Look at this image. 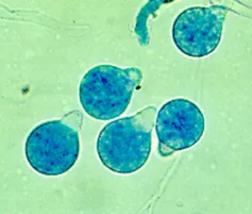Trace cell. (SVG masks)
<instances>
[{
  "instance_id": "5",
  "label": "cell",
  "mask_w": 252,
  "mask_h": 214,
  "mask_svg": "<svg viewBox=\"0 0 252 214\" xmlns=\"http://www.w3.org/2000/svg\"><path fill=\"white\" fill-rule=\"evenodd\" d=\"M158 153L167 157L198 143L205 130L200 107L187 99H173L163 104L155 119Z\"/></svg>"
},
{
  "instance_id": "4",
  "label": "cell",
  "mask_w": 252,
  "mask_h": 214,
  "mask_svg": "<svg viewBox=\"0 0 252 214\" xmlns=\"http://www.w3.org/2000/svg\"><path fill=\"white\" fill-rule=\"evenodd\" d=\"M229 11L222 4L183 10L175 17L172 26L175 46L191 58L211 55L221 41L223 24Z\"/></svg>"
},
{
  "instance_id": "2",
  "label": "cell",
  "mask_w": 252,
  "mask_h": 214,
  "mask_svg": "<svg viewBox=\"0 0 252 214\" xmlns=\"http://www.w3.org/2000/svg\"><path fill=\"white\" fill-rule=\"evenodd\" d=\"M84 116L80 110H71L60 119L37 125L27 137L25 154L36 173L57 177L67 173L79 156V133Z\"/></svg>"
},
{
  "instance_id": "3",
  "label": "cell",
  "mask_w": 252,
  "mask_h": 214,
  "mask_svg": "<svg viewBox=\"0 0 252 214\" xmlns=\"http://www.w3.org/2000/svg\"><path fill=\"white\" fill-rule=\"evenodd\" d=\"M142 79L143 73L138 68L122 69L111 65L94 67L80 80V105L88 116L96 120L115 119L128 108Z\"/></svg>"
},
{
  "instance_id": "6",
  "label": "cell",
  "mask_w": 252,
  "mask_h": 214,
  "mask_svg": "<svg viewBox=\"0 0 252 214\" xmlns=\"http://www.w3.org/2000/svg\"><path fill=\"white\" fill-rule=\"evenodd\" d=\"M169 2L171 1H167V0H151V1H149L140 10L136 20L135 34L141 46H148V44L150 42V35H149V27H148L150 17L153 14H155L157 10H158L162 4H166Z\"/></svg>"
},
{
  "instance_id": "1",
  "label": "cell",
  "mask_w": 252,
  "mask_h": 214,
  "mask_svg": "<svg viewBox=\"0 0 252 214\" xmlns=\"http://www.w3.org/2000/svg\"><path fill=\"white\" fill-rule=\"evenodd\" d=\"M156 115L155 106H147L135 115L106 124L96 142L103 165L121 175L133 174L146 165L152 150Z\"/></svg>"
}]
</instances>
